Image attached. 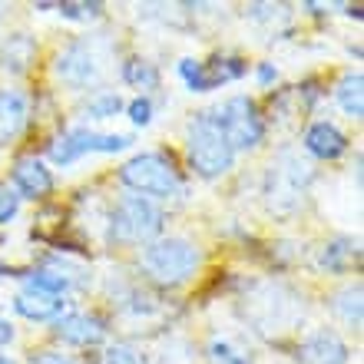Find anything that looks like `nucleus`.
I'll list each match as a JSON object with an SVG mask.
<instances>
[{"instance_id":"1","label":"nucleus","mask_w":364,"mask_h":364,"mask_svg":"<svg viewBox=\"0 0 364 364\" xmlns=\"http://www.w3.org/2000/svg\"><path fill=\"white\" fill-rule=\"evenodd\" d=\"M199 249L192 245L189 239L182 235H169V239H153L146 242L143 252H139V269L149 282L166 288H176L182 282H189L199 269Z\"/></svg>"},{"instance_id":"2","label":"nucleus","mask_w":364,"mask_h":364,"mask_svg":"<svg viewBox=\"0 0 364 364\" xmlns=\"http://www.w3.org/2000/svg\"><path fill=\"white\" fill-rule=\"evenodd\" d=\"M119 182L143 199H173L182 189V173L173 156L139 153L119 169Z\"/></svg>"},{"instance_id":"3","label":"nucleus","mask_w":364,"mask_h":364,"mask_svg":"<svg viewBox=\"0 0 364 364\" xmlns=\"http://www.w3.org/2000/svg\"><path fill=\"white\" fill-rule=\"evenodd\" d=\"M186 153H189L192 169L202 179H219L235 163L232 146L225 143V136L219 133V126L212 123L209 113H199L189 123V129H186Z\"/></svg>"},{"instance_id":"4","label":"nucleus","mask_w":364,"mask_h":364,"mask_svg":"<svg viewBox=\"0 0 364 364\" xmlns=\"http://www.w3.org/2000/svg\"><path fill=\"white\" fill-rule=\"evenodd\" d=\"M209 116L219 126V133L225 136V143L232 146V153L255 149L265 139V119L259 113V103L249 96H229L225 103L209 109Z\"/></svg>"},{"instance_id":"5","label":"nucleus","mask_w":364,"mask_h":364,"mask_svg":"<svg viewBox=\"0 0 364 364\" xmlns=\"http://www.w3.org/2000/svg\"><path fill=\"white\" fill-rule=\"evenodd\" d=\"M311 182V166L301 163L295 153H278L265 176V199L275 215H291L305 199V186Z\"/></svg>"},{"instance_id":"6","label":"nucleus","mask_w":364,"mask_h":364,"mask_svg":"<svg viewBox=\"0 0 364 364\" xmlns=\"http://www.w3.org/2000/svg\"><path fill=\"white\" fill-rule=\"evenodd\" d=\"M106 73V43L96 37L73 40L70 47H63L57 53V77L67 87L87 90L96 87Z\"/></svg>"},{"instance_id":"7","label":"nucleus","mask_w":364,"mask_h":364,"mask_svg":"<svg viewBox=\"0 0 364 364\" xmlns=\"http://www.w3.org/2000/svg\"><path fill=\"white\" fill-rule=\"evenodd\" d=\"M159 229H163V212L143 196L119 199L109 215V239L113 242H153Z\"/></svg>"},{"instance_id":"8","label":"nucleus","mask_w":364,"mask_h":364,"mask_svg":"<svg viewBox=\"0 0 364 364\" xmlns=\"http://www.w3.org/2000/svg\"><path fill=\"white\" fill-rule=\"evenodd\" d=\"M129 143H133V139L123 133H96V129L80 126V129L53 136L47 143V156L57 166H70L87 153H123Z\"/></svg>"},{"instance_id":"9","label":"nucleus","mask_w":364,"mask_h":364,"mask_svg":"<svg viewBox=\"0 0 364 364\" xmlns=\"http://www.w3.org/2000/svg\"><path fill=\"white\" fill-rule=\"evenodd\" d=\"M53 335L67 345H77V348H93L100 341H106L109 328L100 315H87V311H67L53 321Z\"/></svg>"},{"instance_id":"10","label":"nucleus","mask_w":364,"mask_h":364,"mask_svg":"<svg viewBox=\"0 0 364 364\" xmlns=\"http://www.w3.org/2000/svg\"><path fill=\"white\" fill-rule=\"evenodd\" d=\"M10 179H14V192L20 199H47L53 192V176L37 156H20L14 169H10Z\"/></svg>"},{"instance_id":"11","label":"nucleus","mask_w":364,"mask_h":364,"mask_svg":"<svg viewBox=\"0 0 364 364\" xmlns=\"http://www.w3.org/2000/svg\"><path fill=\"white\" fill-rule=\"evenodd\" d=\"M298 364H348V345L335 331L318 328L315 335H308L295 351Z\"/></svg>"},{"instance_id":"12","label":"nucleus","mask_w":364,"mask_h":364,"mask_svg":"<svg viewBox=\"0 0 364 364\" xmlns=\"http://www.w3.org/2000/svg\"><path fill=\"white\" fill-rule=\"evenodd\" d=\"M305 149L315 159H338V156H345L348 149V136L338 129L335 123H311L305 129Z\"/></svg>"},{"instance_id":"13","label":"nucleus","mask_w":364,"mask_h":364,"mask_svg":"<svg viewBox=\"0 0 364 364\" xmlns=\"http://www.w3.org/2000/svg\"><path fill=\"white\" fill-rule=\"evenodd\" d=\"M37 53L40 47L30 33H10L4 40V47H0V67L7 73H14V77H20V73H27L37 63Z\"/></svg>"},{"instance_id":"14","label":"nucleus","mask_w":364,"mask_h":364,"mask_svg":"<svg viewBox=\"0 0 364 364\" xmlns=\"http://www.w3.org/2000/svg\"><path fill=\"white\" fill-rule=\"evenodd\" d=\"M30 116L27 96L17 90H0V143H10L23 133Z\"/></svg>"},{"instance_id":"15","label":"nucleus","mask_w":364,"mask_h":364,"mask_svg":"<svg viewBox=\"0 0 364 364\" xmlns=\"http://www.w3.org/2000/svg\"><path fill=\"white\" fill-rule=\"evenodd\" d=\"M63 308H67L63 298L43 295V291H20V295L14 298V311L30 318V321H57V318L63 315Z\"/></svg>"},{"instance_id":"16","label":"nucleus","mask_w":364,"mask_h":364,"mask_svg":"<svg viewBox=\"0 0 364 364\" xmlns=\"http://www.w3.org/2000/svg\"><path fill=\"white\" fill-rule=\"evenodd\" d=\"M335 100L351 119H361L364 116V77H361V70H348L345 77H341V83H338V90H335Z\"/></svg>"},{"instance_id":"17","label":"nucleus","mask_w":364,"mask_h":364,"mask_svg":"<svg viewBox=\"0 0 364 364\" xmlns=\"http://www.w3.org/2000/svg\"><path fill=\"white\" fill-rule=\"evenodd\" d=\"M23 291H43V295H67L73 288V275L60 269H33L30 275H23Z\"/></svg>"},{"instance_id":"18","label":"nucleus","mask_w":364,"mask_h":364,"mask_svg":"<svg viewBox=\"0 0 364 364\" xmlns=\"http://www.w3.org/2000/svg\"><path fill=\"white\" fill-rule=\"evenodd\" d=\"M351 262H358V245L351 239H335L318 252V265L325 272H348Z\"/></svg>"},{"instance_id":"19","label":"nucleus","mask_w":364,"mask_h":364,"mask_svg":"<svg viewBox=\"0 0 364 364\" xmlns=\"http://www.w3.org/2000/svg\"><path fill=\"white\" fill-rule=\"evenodd\" d=\"M205 70V83L209 90H215L219 83H232V80H242L249 73V63L242 57H215L212 63H202Z\"/></svg>"},{"instance_id":"20","label":"nucleus","mask_w":364,"mask_h":364,"mask_svg":"<svg viewBox=\"0 0 364 364\" xmlns=\"http://www.w3.org/2000/svg\"><path fill=\"white\" fill-rule=\"evenodd\" d=\"M119 73H123V83H129V87H136V90L159 87V70H156V63H149V60H143V57H126Z\"/></svg>"},{"instance_id":"21","label":"nucleus","mask_w":364,"mask_h":364,"mask_svg":"<svg viewBox=\"0 0 364 364\" xmlns=\"http://www.w3.org/2000/svg\"><path fill=\"white\" fill-rule=\"evenodd\" d=\"M335 311L341 318H345L348 325H355V328H361V285H348V288H341L335 295Z\"/></svg>"},{"instance_id":"22","label":"nucleus","mask_w":364,"mask_h":364,"mask_svg":"<svg viewBox=\"0 0 364 364\" xmlns=\"http://www.w3.org/2000/svg\"><path fill=\"white\" fill-rule=\"evenodd\" d=\"M205 364H252V358L225 338H212L205 348Z\"/></svg>"},{"instance_id":"23","label":"nucleus","mask_w":364,"mask_h":364,"mask_svg":"<svg viewBox=\"0 0 364 364\" xmlns=\"http://www.w3.org/2000/svg\"><path fill=\"white\" fill-rule=\"evenodd\" d=\"M119 109H123L119 93H96V96H90V103L83 113H87L90 119H113Z\"/></svg>"},{"instance_id":"24","label":"nucleus","mask_w":364,"mask_h":364,"mask_svg":"<svg viewBox=\"0 0 364 364\" xmlns=\"http://www.w3.org/2000/svg\"><path fill=\"white\" fill-rule=\"evenodd\" d=\"M57 10L63 14L67 20H80V23H90V20H100L103 17V4H87V0H63L57 4Z\"/></svg>"},{"instance_id":"25","label":"nucleus","mask_w":364,"mask_h":364,"mask_svg":"<svg viewBox=\"0 0 364 364\" xmlns=\"http://www.w3.org/2000/svg\"><path fill=\"white\" fill-rule=\"evenodd\" d=\"M103 364H146V355L129 341H119V345L106 348Z\"/></svg>"},{"instance_id":"26","label":"nucleus","mask_w":364,"mask_h":364,"mask_svg":"<svg viewBox=\"0 0 364 364\" xmlns=\"http://www.w3.org/2000/svg\"><path fill=\"white\" fill-rule=\"evenodd\" d=\"M179 77L186 80V87L192 93H209V83H205V70H202L199 60H179Z\"/></svg>"},{"instance_id":"27","label":"nucleus","mask_w":364,"mask_h":364,"mask_svg":"<svg viewBox=\"0 0 364 364\" xmlns=\"http://www.w3.org/2000/svg\"><path fill=\"white\" fill-rule=\"evenodd\" d=\"M126 113H129V119H133L136 126H149L153 123V100H149V96H136L133 103L126 106Z\"/></svg>"},{"instance_id":"28","label":"nucleus","mask_w":364,"mask_h":364,"mask_svg":"<svg viewBox=\"0 0 364 364\" xmlns=\"http://www.w3.org/2000/svg\"><path fill=\"white\" fill-rule=\"evenodd\" d=\"M20 209V196L14 192V186H0V225H7Z\"/></svg>"},{"instance_id":"29","label":"nucleus","mask_w":364,"mask_h":364,"mask_svg":"<svg viewBox=\"0 0 364 364\" xmlns=\"http://www.w3.org/2000/svg\"><path fill=\"white\" fill-rule=\"evenodd\" d=\"M30 364H77L70 355H60V351H37L30 355Z\"/></svg>"},{"instance_id":"30","label":"nucleus","mask_w":364,"mask_h":364,"mask_svg":"<svg viewBox=\"0 0 364 364\" xmlns=\"http://www.w3.org/2000/svg\"><path fill=\"white\" fill-rule=\"evenodd\" d=\"M255 77H259L262 87H272V83L278 80V70L272 67V63H259V70H255Z\"/></svg>"},{"instance_id":"31","label":"nucleus","mask_w":364,"mask_h":364,"mask_svg":"<svg viewBox=\"0 0 364 364\" xmlns=\"http://www.w3.org/2000/svg\"><path fill=\"white\" fill-rule=\"evenodd\" d=\"M10 341H14V325H10L7 318H0V348L10 345Z\"/></svg>"},{"instance_id":"32","label":"nucleus","mask_w":364,"mask_h":364,"mask_svg":"<svg viewBox=\"0 0 364 364\" xmlns=\"http://www.w3.org/2000/svg\"><path fill=\"white\" fill-rule=\"evenodd\" d=\"M0 364H14V361H10V358H4V355H0Z\"/></svg>"},{"instance_id":"33","label":"nucleus","mask_w":364,"mask_h":364,"mask_svg":"<svg viewBox=\"0 0 364 364\" xmlns=\"http://www.w3.org/2000/svg\"><path fill=\"white\" fill-rule=\"evenodd\" d=\"M4 275H7V269H4V265H0V278H4Z\"/></svg>"}]
</instances>
